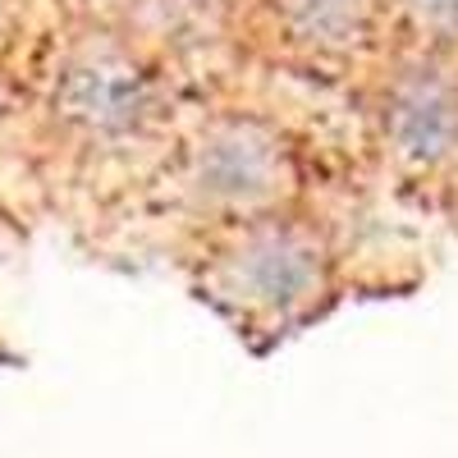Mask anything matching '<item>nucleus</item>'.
<instances>
[{
	"label": "nucleus",
	"instance_id": "nucleus-1",
	"mask_svg": "<svg viewBox=\"0 0 458 458\" xmlns=\"http://www.w3.org/2000/svg\"><path fill=\"white\" fill-rule=\"evenodd\" d=\"M326 280V261L317 243L289 225H261L234 243L216 266V284L239 312L252 317H289L308 308Z\"/></svg>",
	"mask_w": 458,
	"mask_h": 458
},
{
	"label": "nucleus",
	"instance_id": "nucleus-2",
	"mask_svg": "<svg viewBox=\"0 0 458 458\" xmlns=\"http://www.w3.org/2000/svg\"><path fill=\"white\" fill-rule=\"evenodd\" d=\"M193 179L207 198L261 202V198H271L284 179V151L257 124H220L198 142Z\"/></svg>",
	"mask_w": 458,
	"mask_h": 458
},
{
	"label": "nucleus",
	"instance_id": "nucleus-3",
	"mask_svg": "<svg viewBox=\"0 0 458 458\" xmlns=\"http://www.w3.org/2000/svg\"><path fill=\"white\" fill-rule=\"evenodd\" d=\"M60 114L97 133L133 129L147 114V79L120 55H88L64 69Z\"/></svg>",
	"mask_w": 458,
	"mask_h": 458
},
{
	"label": "nucleus",
	"instance_id": "nucleus-4",
	"mask_svg": "<svg viewBox=\"0 0 458 458\" xmlns=\"http://www.w3.org/2000/svg\"><path fill=\"white\" fill-rule=\"evenodd\" d=\"M390 142L408 165H436L458 147V92L440 73H408L390 97Z\"/></svg>",
	"mask_w": 458,
	"mask_h": 458
},
{
	"label": "nucleus",
	"instance_id": "nucleus-5",
	"mask_svg": "<svg viewBox=\"0 0 458 458\" xmlns=\"http://www.w3.org/2000/svg\"><path fill=\"white\" fill-rule=\"evenodd\" d=\"M284 19L312 47H349L367 28V0H284Z\"/></svg>",
	"mask_w": 458,
	"mask_h": 458
},
{
	"label": "nucleus",
	"instance_id": "nucleus-6",
	"mask_svg": "<svg viewBox=\"0 0 458 458\" xmlns=\"http://www.w3.org/2000/svg\"><path fill=\"white\" fill-rule=\"evenodd\" d=\"M403 10L431 37H458V0H403Z\"/></svg>",
	"mask_w": 458,
	"mask_h": 458
}]
</instances>
